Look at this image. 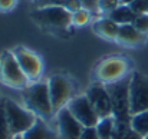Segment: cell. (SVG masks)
Listing matches in <instances>:
<instances>
[{
    "label": "cell",
    "instance_id": "6da1fadb",
    "mask_svg": "<svg viewBox=\"0 0 148 139\" xmlns=\"http://www.w3.org/2000/svg\"><path fill=\"white\" fill-rule=\"evenodd\" d=\"M23 99L29 110L40 116L42 119H49L55 112L50 102L49 85L46 83H35L32 86L25 88Z\"/></svg>",
    "mask_w": 148,
    "mask_h": 139
},
{
    "label": "cell",
    "instance_id": "7a4b0ae2",
    "mask_svg": "<svg viewBox=\"0 0 148 139\" xmlns=\"http://www.w3.org/2000/svg\"><path fill=\"white\" fill-rule=\"evenodd\" d=\"M32 19L38 25L49 29H66L72 23V13L63 6H46L35 10Z\"/></svg>",
    "mask_w": 148,
    "mask_h": 139
},
{
    "label": "cell",
    "instance_id": "3957f363",
    "mask_svg": "<svg viewBox=\"0 0 148 139\" xmlns=\"http://www.w3.org/2000/svg\"><path fill=\"white\" fill-rule=\"evenodd\" d=\"M6 118L13 136L23 135L36 122L33 112L23 109L22 106H19L10 99H6Z\"/></svg>",
    "mask_w": 148,
    "mask_h": 139
},
{
    "label": "cell",
    "instance_id": "277c9868",
    "mask_svg": "<svg viewBox=\"0 0 148 139\" xmlns=\"http://www.w3.org/2000/svg\"><path fill=\"white\" fill-rule=\"evenodd\" d=\"M0 79L13 88H26L29 78L25 75L14 55L4 52L0 57Z\"/></svg>",
    "mask_w": 148,
    "mask_h": 139
},
{
    "label": "cell",
    "instance_id": "5b68a950",
    "mask_svg": "<svg viewBox=\"0 0 148 139\" xmlns=\"http://www.w3.org/2000/svg\"><path fill=\"white\" fill-rule=\"evenodd\" d=\"M130 102H131V113H140L148 110V78L141 73L131 75L130 85Z\"/></svg>",
    "mask_w": 148,
    "mask_h": 139
},
{
    "label": "cell",
    "instance_id": "8992f818",
    "mask_svg": "<svg viewBox=\"0 0 148 139\" xmlns=\"http://www.w3.org/2000/svg\"><path fill=\"white\" fill-rule=\"evenodd\" d=\"M48 85H49V95H50V102H52L53 110L59 112L60 109H63V106L72 97L73 86H72V83H71V80L68 78L60 76V75L53 76Z\"/></svg>",
    "mask_w": 148,
    "mask_h": 139
},
{
    "label": "cell",
    "instance_id": "52a82bcc",
    "mask_svg": "<svg viewBox=\"0 0 148 139\" xmlns=\"http://www.w3.org/2000/svg\"><path fill=\"white\" fill-rule=\"evenodd\" d=\"M71 113L84 125V126H97L99 122V116L97 115L92 103L86 96H78L72 99L68 105Z\"/></svg>",
    "mask_w": 148,
    "mask_h": 139
},
{
    "label": "cell",
    "instance_id": "ba28073f",
    "mask_svg": "<svg viewBox=\"0 0 148 139\" xmlns=\"http://www.w3.org/2000/svg\"><path fill=\"white\" fill-rule=\"evenodd\" d=\"M86 97L92 103L97 115L99 116V121L103 119V118L112 116V100H111L109 92L105 86H102L99 83L92 85L88 89Z\"/></svg>",
    "mask_w": 148,
    "mask_h": 139
},
{
    "label": "cell",
    "instance_id": "9c48e42d",
    "mask_svg": "<svg viewBox=\"0 0 148 139\" xmlns=\"http://www.w3.org/2000/svg\"><path fill=\"white\" fill-rule=\"evenodd\" d=\"M16 60L19 62L20 67L23 69L25 75L29 79H38L42 73V62L40 59L25 47H16L13 50Z\"/></svg>",
    "mask_w": 148,
    "mask_h": 139
},
{
    "label": "cell",
    "instance_id": "30bf717a",
    "mask_svg": "<svg viewBox=\"0 0 148 139\" xmlns=\"http://www.w3.org/2000/svg\"><path fill=\"white\" fill-rule=\"evenodd\" d=\"M58 123L62 139H81L85 126L71 113L68 108H63L58 112Z\"/></svg>",
    "mask_w": 148,
    "mask_h": 139
},
{
    "label": "cell",
    "instance_id": "8fae6325",
    "mask_svg": "<svg viewBox=\"0 0 148 139\" xmlns=\"http://www.w3.org/2000/svg\"><path fill=\"white\" fill-rule=\"evenodd\" d=\"M125 72H127V63L122 59H108L103 63H101L98 67V78L101 80L106 82V83H112L116 82L122 78H125Z\"/></svg>",
    "mask_w": 148,
    "mask_h": 139
},
{
    "label": "cell",
    "instance_id": "7c38bea8",
    "mask_svg": "<svg viewBox=\"0 0 148 139\" xmlns=\"http://www.w3.org/2000/svg\"><path fill=\"white\" fill-rule=\"evenodd\" d=\"M145 37H147V35L141 33L134 25H122V26H119L116 40L127 46H138L145 42Z\"/></svg>",
    "mask_w": 148,
    "mask_h": 139
},
{
    "label": "cell",
    "instance_id": "4fadbf2b",
    "mask_svg": "<svg viewBox=\"0 0 148 139\" xmlns=\"http://www.w3.org/2000/svg\"><path fill=\"white\" fill-rule=\"evenodd\" d=\"M108 17L111 20H114L116 25L122 26V25H132L134 20L137 19V14L134 13V10L127 6V4H119L114 12H111L108 14Z\"/></svg>",
    "mask_w": 148,
    "mask_h": 139
},
{
    "label": "cell",
    "instance_id": "5bb4252c",
    "mask_svg": "<svg viewBox=\"0 0 148 139\" xmlns=\"http://www.w3.org/2000/svg\"><path fill=\"white\" fill-rule=\"evenodd\" d=\"M94 30L99 36H102L105 39H116L118 32H119V25H116L109 17H105V19H101L98 22H95Z\"/></svg>",
    "mask_w": 148,
    "mask_h": 139
},
{
    "label": "cell",
    "instance_id": "9a60e30c",
    "mask_svg": "<svg viewBox=\"0 0 148 139\" xmlns=\"http://www.w3.org/2000/svg\"><path fill=\"white\" fill-rule=\"evenodd\" d=\"M23 139H56V135L46 126V123L42 119H36L33 126L26 131L23 135Z\"/></svg>",
    "mask_w": 148,
    "mask_h": 139
},
{
    "label": "cell",
    "instance_id": "2e32d148",
    "mask_svg": "<svg viewBox=\"0 0 148 139\" xmlns=\"http://www.w3.org/2000/svg\"><path fill=\"white\" fill-rule=\"evenodd\" d=\"M131 128L137 134H140L143 138H147L148 136V110L132 115V118H131Z\"/></svg>",
    "mask_w": 148,
    "mask_h": 139
},
{
    "label": "cell",
    "instance_id": "e0dca14e",
    "mask_svg": "<svg viewBox=\"0 0 148 139\" xmlns=\"http://www.w3.org/2000/svg\"><path fill=\"white\" fill-rule=\"evenodd\" d=\"M114 129H115L114 116H108V118L101 119L97 125L99 139H114Z\"/></svg>",
    "mask_w": 148,
    "mask_h": 139
},
{
    "label": "cell",
    "instance_id": "ac0fdd59",
    "mask_svg": "<svg viewBox=\"0 0 148 139\" xmlns=\"http://www.w3.org/2000/svg\"><path fill=\"white\" fill-rule=\"evenodd\" d=\"M13 134L9 128L6 118V99L0 97V139H13Z\"/></svg>",
    "mask_w": 148,
    "mask_h": 139
},
{
    "label": "cell",
    "instance_id": "d6986e66",
    "mask_svg": "<svg viewBox=\"0 0 148 139\" xmlns=\"http://www.w3.org/2000/svg\"><path fill=\"white\" fill-rule=\"evenodd\" d=\"M88 20H89V12L86 9H81V10L72 13V23L76 25V26L86 25Z\"/></svg>",
    "mask_w": 148,
    "mask_h": 139
},
{
    "label": "cell",
    "instance_id": "ffe728a7",
    "mask_svg": "<svg viewBox=\"0 0 148 139\" xmlns=\"http://www.w3.org/2000/svg\"><path fill=\"white\" fill-rule=\"evenodd\" d=\"M121 4V0H98V9L101 12H106L108 14L114 12Z\"/></svg>",
    "mask_w": 148,
    "mask_h": 139
},
{
    "label": "cell",
    "instance_id": "44dd1931",
    "mask_svg": "<svg viewBox=\"0 0 148 139\" xmlns=\"http://www.w3.org/2000/svg\"><path fill=\"white\" fill-rule=\"evenodd\" d=\"M132 25H134L141 33L148 35V14H140V16H137V19L134 20Z\"/></svg>",
    "mask_w": 148,
    "mask_h": 139
},
{
    "label": "cell",
    "instance_id": "7402d4cb",
    "mask_svg": "<svg viewBox=\"0 0 148 139\" xmlns=\"http://www.w3.org/2000/svg\"><path fill=\"white\" fill-rule=\"evenodd\" d=\"M81 139H99L97 126H85L82 131Z\"/></svg>",
    "mask_w": 148,
    "mask_h": 139
},
{
    "label": "cell",
    "instance_id": "603a6c76",
    "mask_svg": "<svg viewBox=\"0 0 148 139\" xmlns=\"http://www.w3.org/2000/svg\"><path fill=\"white\" fill-rule=\"evenodd\" d=\"M68 12H71V13H75V12H78V10H81V9H84V4H82V1L81 0H66V3H65V6H63Z\"/></svg>",
    "mask_w": 148,
    "mask_h": 139
},
{
    "label": "cell",
    "instance_id": "cb8c5ba5",
    "mask_svg": "<svg viewBox=\"0 0 148 139\" xmlns=\"http://www.w3.org/2000/svg\"><path fill=\"white\" fill-rule=\"evenodd\" d=\"M66 0H36V4L39 7H46V6H65Z\"/></svg>",
    "mask_w": 148,
    "mask_h": 139
},
{
    "label": "cell",
    "instance_id": "d4e9b609",
    "mask_svg": "<svg viewBox=\"0 0 148 139\" xmlns=\"http://www.w3.org/2000/svg\"><path fill=\"white\" fill-rule=\"evenodd\" d=\"M16 6V0H0V12H9Z\"/></svg>",
    "mask_w": 148,
    "mask_h": 139
},
{
    "label": "cell",
    "instance_id": "484cf974",
    "mask_svg": "<svg viewBox=\"0 0 148 139\" xmlns=\"http://www.w3.org/2000/svg\"><path fill=\"white\" fill-rule=\"evenodd\" d=\"M86 10H95L98 7V0H81Z\"/></svg>",
    "mask_w": 148,
    "mask_h": 139
},
{
    "label": "cell",
    "instance_id": "4316f807",
    "mask_svg": "<svg viewBox=\"0 0 148 139\" xmlns=\"http://www.w3.org/2000/svg\"><path fill=\"white\" fill-rule=\"evenodd\" d=\"M122 139H144V138H143L140 134H137V132H135V131L131 128V129H130V131L125 134V136H124Z\"/></svg>",
    "mask_w": 148,
    "mask_h": 139
},
{
    "label": "cell",
    "instance_id": "83f0119b",
    "mask_svg": "<svg viewBox=\"0 0 148 139\" xmlns=\"http://www.w3.org/2000/svg\"><path fill=\"white\" fill-rule=\"evenodd\" d=\"M135 0H121V4H127V6H130L131 3H134Z\"/></svg>",
    "mask_w": 148,
    "mask_h": 139
},
{
    "label": "cell",
    "instance_id": "f1b7e54d",
    "mask_svg": "<svg viewBox=\"0 0 148 139\" xmlns=\"http://www.w3.org/2000/svg\"><path fill=\"white\" fill-rule=\"evenodd\" d=\"M13 139H23V136H22V135H16Z\"/></svg>",
    "mask_w": 148,
    "mask_h": 139
},
{
    "label": "cell",
    "instance_id": "f546056e",
    "mask_svg": "<svg viewBox=\"0 0 148 139\" xmlns=\"http://www.w3.org/2000/svg\"><path fill=\"white\" fill-rule=\"evenodd\" d=\"M144 139H148V136H147V138H144Z\"/></svg>",
    "mask_w": 148,
    "mask_h": 139
}]
</instances>
